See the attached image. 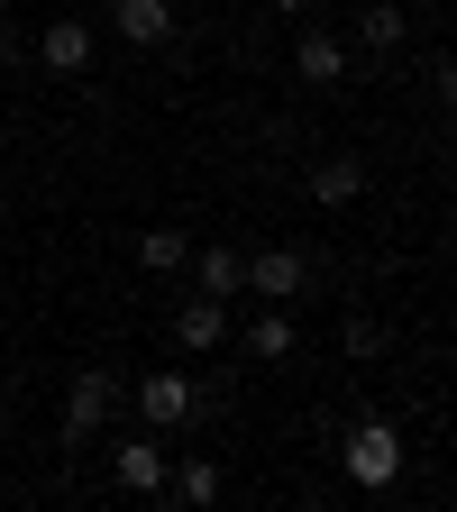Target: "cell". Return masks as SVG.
<instances>
[{
  "mask_svg": "<svg viewBox=\"0 0 457 512\" xmlns=\"http://www.w3.org/2000/svg\"><path fill=\"white\" fill-rule=\"evenodd\" d=\"M165 494L174 503H220V467L211 458H183V467H165Z\"/></svg>",
  "mask_w": 457,
  "mask_h": 512,
  "instance_id": "7c38bea8",
  "label": "cell"
},
{
  "mask_svg": "<svg viewBox=\"0 0 457 512\" xmlns=\"http://www.w3.org/2000/svg\"><path fill=\"white\" fill-rule=\"evenodd\" d=\"M302 284H311V266H302L293 247H266V256H247V293H266V302H293Z\"/></svg>",
  "mask_w": 457,
  "mask_h": 512,
  "instance_id": "3957f363",
  "label": "cell"
},
{
  "mask_svg": "<svg viewBox=\"0 0 457 512\" xmlns=\"http://www.w3.org/2000/svg\"><path fill=\"white\" fill-rule=\"evenodd\" d=\"M348 357H384V320H348Z\"/></svg>",
  "mask_w": 457,
  "mask_h": 512,
  "instance_id": "2e32d148",
  "label": "cell"
},
{
  "mask_svg": "<svg viewBox=\"0 0 457 512\" xmlns=\"http://www.w3.org/2000/svg\"><path fill=\"white\" fill-rule=\"evenodd\" d=\"M439 101H448V110H457V64H439Z\"/></svg>",
  "mask_w": 457,
  "mask_h": 512,
  "instance_id": "e0dca14e",
  "label": "cell"
},
{
  "mask_svg": "<svg viewBox=\"0 0 457 512\" xmlns=\"http://www.w3.org/2000/svg\"><path fill=\"white\" fill-rule=\"evenodd\" d=\"M247 348L266 357V366H284V357H293V311H284V302L256 311V320H247Z\"/></svg>",
  "mask_w": 457,
  "mask_h": 512,
  "instance_id": "8fae6325",
  "label": "cell"
},
{
  "mask_svg": "<svg viewBox=\"0 0 457 512\" xmlns=\"http://www.w3.org/2000/svg\"><path fill=\"white\" fill-rule=\"evenodd\" d=\"M110 28L128 46H165L174 37V0H110Z\"/></svg>",
  "mask_w": 457,
  "mask_h": 512,
  "instance_id": "5b68a950",
  "label": "cell"
},
{
  "mask_svg": "<svg viewBox=\"0 0 457 512\" xmlns=\"http://www.w3.org/2000/svg\"><path fill=\"white\" fill-rule=\"evenodd\" d=\"M183 256H192V238H183V229H147V238H138V266H147V275H174Z\"/></svg>",
  "mask_w": 457,
  "mask_h": 512,
  "instance_id": "5bb4252c",
  "label": "cell"
},
{
  "mask_svg": "<svg viewBox=\"0 0 457 512\" xmlns=\"http://www.w3.org/2000/svg\"><path fill=\"white\" fill-rule=\"evenodd\" d=\"M275 10H311V0H275Z\"/></svg>",
  "mask_w": 457,
  "mask_h": 512,
  "instance_id": "d6986e66",
  "label": "cell"
},
{
  "mask_svg": "<svg viewBox=\"0 0 457 512\" xmlns=\"http://www.w3.org/2000/svg\"><path fill=\"white\" fill-rule=\"evenodd\" d=\"M10 55H19V37H10V28H0V64H10Z\"/></svg>",
  "mask_w": 457,
  "mask_h": 512,
  "instance_id": "ac0fdd59",
  "label": "cell"
},
{
  "mask_svg": "<svg viewBox=\"0 0 457 512\" xmlns=\"http://www.w3.org/2000/svg\"><path fill=\"white\" fill-rule=\"evenodd\" d=\"M202 293H220V302L247 293V256L238 247H202Z\"/></svg>",
  "mask_w": 457,
  "mask_h": 512,
  "instance_id": "4fadbf2b",
  "label": "cell"
},
{
  "mask_svg": "<svg viewBox=\"0 0 457 512\" xmlns=\"http://www.w3.org/2000/svg\"><path fill=\"white\" fill-rule=\"evenodd\" d=\"M138 412H147V430L192 421V375H138Z\"/></svg>",
  "mask_w": 457,
  "mask_h": 512,
  "instance_id": "277c9868",
  "label": "cell"
},
{
  "mask_svg": "<svg viewBox=\"0 0 457 512\" xmlns=\"http://www.w3.org/2000/svg\"><path fill=\"white\" fill-rule=\"evenodd\" d=\"M110 403H119V375H110V366H83V375H74V394H64V430H55V439H64V448H83V439L110 421Z\"/></svg>",
  "mask_w": 457,
  "mask_h": 512,
  "instance_id": "7a4b0ae2",
  "label": "cell"
},
{
  "mask_svg": "<svg viewBox=\"0 0 457 512\" xmlns=\"http://www.w3.org/2000/svg\"><path fill=\"white\" fill-rule=\"evenodd\" d=\"M174 339L211 357V348L229 339V302H220V293H202V302H183V311H174Z\"/></svg>",
  "mask_w": 457,
  "mask_h": 512,
  "instance_id": "8992f818",
  "label": "cell"
},
{
  "mask_svg": "<svg viewBox=\"0 0 457 512\" xmlns=\"http://www.w3.org/2000/svg\"><path fill=\"white\" fill-rule=\"evenodd\" d=\"M394 476H403V439H394V421H357V430H348V485L384 494Z\"/></svg>",
  "mask_w": 457,
  "mask_h": 512,
  "instance_id": "6da1fadb",
  "label": "cell"
},
{
  "mask_svg": "<svg viewBox=\"0 0 457 512\" xmlns=\"http://www.w3.org/2000/svg\"><path fill=\"white\" fill-rule=\"evenodd\" d=\"M110 476H119L128 494H165V448H156V439H119Z\"/></svg>",
  "mask_w": 457,
  "mask_h": 512,
  "instance_id": "52a82bcc",
  "label": "cell"
},
{
  "mask_svg": "<svg viewBox=\"0 0 457 512\" xmlns=\"http://www.w3.org/2000/svg\"><path fill=\"white\" fill-rule=\"evenodd\" d=\"M357 37L384 55V46H403V10H394V0H366V10H357Z\"/></svg>",
  "mask_w": 457,
  "mask_h": 512,
  "instance_id": "9a60e30c",
  "label": "cell"
},
{
  "mask_svg": "<svg viewBox=\"0 0 457 512\" xmlns=\"http://www.w3.org/2000/svg\"><path fill=\"white\" fill-rule=\"evenodd\" d=\"M293 74H302V83H339V74H348V46H339L330 28H302V46H293Z\"/></svg>",
  "mask_w": 457,
  "mask_h": 512,
  "instance_id": "9c48e42d",
  "label": "cell"
},
{
  "mask_svg": "<svg viewBox=\"0 0 457 512\" xmlns=\"http://www.w3.org/2000/svg\"><path fill=\"white\" fill-rule=\"evenodd\" d=\"M357 192H366V165H357V156H320V165H311V202H320V211L357 202Z\"/></svg>",
  "mask_w": 457,
  "mask_h": 512,
  "instance_id": "30bf717a",
  "label": "cell"
},
{
  "mask_svg": "<svg viewBox=\"0 0 457 512\" xmlns=\"http://www.w3.org/2000/svg\"><path fill=\"white\" fill-rule=\"evenodd\" d=\"M37 55H46V74H83V64H92V28L83 19H46Z\"/></svg>",
  "mask_w": 457,
  "mask_h": 512,
  "instance_id": "ba28073f",
  "label": "cell"
}]
</instances>
